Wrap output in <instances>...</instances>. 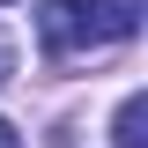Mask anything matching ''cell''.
I'll use <instances>...</instances> for the list:
<instances>
[{
  "instance_id": "cell-3",
  "label": "cell",
  "mask_w": 148,
  "mask_h": 148,
  "mask_svg": "<svg viewBox=\"0 0 148 148\" xmlns=\"http://www.w3.org/2000/svg\"><path fill=\"white\" fill-rule=\"evenodd\" d=\"M0 148H22V133H15V126H8V119H0Z\"/></svg>"
},
{
  "instance_id": "cell-1",
  "label": "cell",
  "mask_w": 148,
  "mask_h": 148,
  "mask_svg": "<svg viewBox=\"0 0 148 148\" xmlns=\"http://www.w3.org/2000/svg\"><path fill=\"white\" fill-rule=\"evenodd\" d=\"M133 30H141V0H45L37 8V45L52 59L126 45Z\"/></svg>"
},
{
  "instance_id": "cell-4",
  "label": "cell",
  "mask_w": 148,
  "mask_h": 148,
  "mask_svg": "<svg viewBox=\"0 0 148 148\" xmlns=\"http://www.w3.org/2000/svg\"><path fill=\"white\" fill-rule=\"evenodd\" d=\"M8 67H15V59H8V45H0V82H8Z\"/></svg>"
},
{
  "instance_id": "cell-2",
  "label": "cell",
  "mask_w": 148,
  "mask_h": 148,
  "mask_svg": "<svg viewBox=\"0 0 148 148\" xmlns=\"http://www.w3.org/2000/svg\"><path fill=\"white\" fill-rule=\"evenodd\" d=\"M111 141H119V148H148V96H141V89L119 104V119H111Z\"/></svg>"
}]
</instances>
